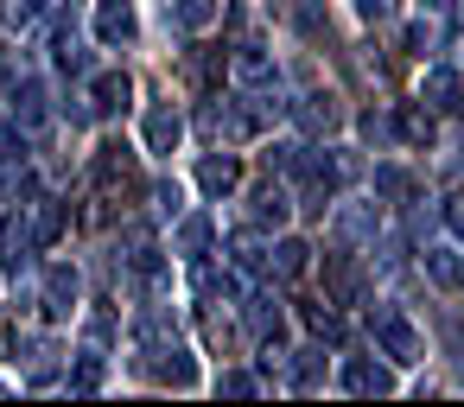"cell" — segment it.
Listing matches in <instances>:
<instances>
[{
	"label": "cell",
	"mask_w": 464,
	"mask_h": 407,
	"mask_svg": "<svg viewBox=\"0 0 464 407\" xmlns=\"http://www.w3.org/2000/svg\"><path fill=\"white\" fill-rule=\"evenodd\" d=\"M375 198H382V204H407V198H413V172H401V166H375Z\"/></svg>",
	"instance_id": "25"
},
{
	"label": "cell",
	"mask_w": 464,
	"mask_h": 407,
	"mask_svg": "<svg viewBox=\"0 0 464 407\" xmlns=\"http://www.w3.org/2000/svg\"><path fill=\"white\" fill-rule=\"evenodd\" d=\"M305 267H312V242L280 236V242L267 248V274H274V280H305Z\"/></svg>",
	"instance_id": "7"
},
{
	"label": "cell",
	"mask_w": 464,
	"mask_h": 407,
	"mask_svg": "<svg viewBox=\"0 0 464 407\" xmlns=\"http://www.w3.org/2000/svg\"><path fill=\"white\" fill-rule=\"evenodd\" d=\"M293 121H299L305 134H337V128H343V102H337V96H299V102H293Z\"/></svg>",
	"instance_id": "6"
},
{
	"label": "cell",
	"mask_w": 464,
	"mask_h": 407,
	"mask_svg": "<svg viewBox=\"0 0 464 407\" xmlns=\"http://www.w3.org/2000/svg\"><path fill=\"white\" fill-rule=\"evenodd\" d=\"M210 236H217V229H210V217H185V223H179V236H172V248H179L185 261H204Z\"/></svg>",
	"instance_id": "23"
},
{
	"label": "cell",
	"mask_w": 464,
	"mask_h": 407,
	"mask_svg": "<svg viewBox=\"0 0 464 407\" xmlns=\"http://www.w3.org/2000/svg\"><path fill=\"white\" fill-rule=\"evenodd\" d=\"M324 286H331V299H337V305H350V299L362 293V267H356L350 255H337V261L324 267Z\"/></svg>",
	"instance_id": "21"
},
{
	"label": "cell",
	"mask_w": 464,
	"mask_h": 407,
	"mask_svg": "<svg viewBox=\"0 0 464 407\" xmlns=\"http://www.w3.org/2000/svg\"><path fill=\"white\" fill-rule=\"evenodd\" d=\"M217 14H223L217 0H172V20H179L185 33H204V26H210Z\"/></svg>",
	"instance_id": "28"
},
{
	"label": "cell",
	"mask_w": 464,
	"mask_h": 407,
	"mask_svg": "<svg viewBox=\"0 0 464 407\" xmlns=\"http://www.w3.org/2000/svg\"><path fill=\"white\" fill-rule=\"evenodd\" d=\"M293 388L299 394H318L324 388V350H299L293 356Z\"/></svg>",
	"instance_id": "27"
},
{
	"label": "cell",
	"mask_w": 464,
	"mask_h": 407,
	"mask_svg": "<svg viewBox=\"0 0 464 407\" xmlns=\"http://www.w3.org/2000/svg\"><path fill=\"white\" fill-rule=\"evenodd\" d=\"M337 236H343V242L375 236V210H343V217H337Z\"/></svg>",
	"instance_id": "29"
},
{
	"label": "cell",
	"mask_w": 464,
	"mask_h": 407,
	"mask_svg": "<svg viewBox=\"0 0 464 407\" xmlns=\"http://www.w3.org/2000/svg\"><path fill=\"white\" fill-rule=\"evenodd\" d=\"M426 280H432L439 293H458V286H464V261H458L451 248H426Z\"/></svg>",
	"instance_id": "22"
},
{
	"label": "cell",
	"mask_w": 464,
	"mask_h": 407,
	"mask_svg": "<svg viewBox=\"0 0 464 407\" xmlns=\"http://www.w3.org/2000/svg\"><path fill=\"white\" fill-rule=\"evenodd\" d=\"M0 261H7V267H26L33 261V223H20V217L0 223Z\"/></svg>",
	"instance_id": "18"
},
{
	"label": "cell",
	"mask_w": 464,
	"mask_h": 407,
	"mask_svg": "<svg viewBox=\"0 0 464 407\" xmlns=\"http://www.w3.org/2000/svg\"><path fill=\"white\" fill-rule=\"evenodd\" d=\"M58 236H64V204L58 198H39L33 204V248H52Z\"/></svg>",
	"instance_id": "20"
},
{
	"label": "cell",
	"mask_w": 464,
	"mask_h": 407,
	"mask_svg": "<svg viewBox=\"0 0 464 407\" xmlns=\"http://www.w3.org/2000/svg\"><path fill=\"white\" fill-rule=\"evenodd\" d=\"M153 210L172 217V210H179V185H153Z\"/></svg>",
	"instance_id": "33"
},
{
	"label": "cell",
	"mask_w": 464,
	"mask_h": 407,
	"mask_svg": "<svg viewBox=\"0 0 464 407\" xmlns=\"http://www.w3.org/2000/svg\"><path fill=\"white\" fill-rule=\"evenodd\" d=\"M356 20H369V26H382V20H388V0H356Z\"/></svg>",
	"instance_id": "34"
},
{
	"label": "cell",
	"mask_w": 464,
	"mask_h": 407,
	"mask_svg": "<svg viewBox=\"0 0 464 407\" xmlns=\"http://www.w3.org/2000/svg\"><path fill=\"white\" fill-rule=\"evenodd\" d=\"M14 121H20V134L45 128V90L39 83H14Z\"/></svg>",
	"instance_id": "19"
},
{
	"label": "cell",
	"mask_w": 464,
	"mask_h": 407,
	"mask_svg": "<svg viewBox=\"0 0 464 407\" xmlns=\"http://www.w3.org/2000/svg\"><path fill=\"white\" fill-rule=\"evenodd\" d=\"M217 388H223V394H261V382H255V375H242V369H229Z\"/></svg>",
	"instance_id": "32"
},
{
	"label": "cell",
	"mask_w": 464,
	"mask_h": 407,
	"mask_svg": "<svg viewBox=\"0 0 464 407\" xmlns=\"http://www.w3.org/2000/svg\"><path fill=\"white\" fill-rule=\"evenodd\" d=\"M445 223H451V229L464 236V198H451V204H445Z\"/></svg>",
	"instance_id": "36"
},
{
	"label": "cell",
	"mask_w": 464,
	"mask_h": 407,
	"mask_svg": "<svg viewBox=\"0 0 464 407\" xmlns=\"http://www.w3.org/2000/svg\"><path fill=\"white\" fill-rule=\"evenodd\" d=\"M140 20H134V0H96V39L102 45H134Z\"/></svg>",
	"instance_id": "5"
},
{
	"label": "cell",
	"mask_w": 464,
	"mask_h": 407,
	"mask_svg": "<svg viewBox=\"0 0 464 407\" xmlns=\"http://www.w3.org/2000/svg\"><path fill=\"white\" fill-rule=\"evenodd\" d=\"M128 96H134V83H128L121 71H102V77L90 83V115H121Z\"/></svg>",
	"instance_id": "13"
},
{
	"label": "cell",
	"mask_w": 464,
	"mask_h": 407,
	"mask_svg": "<svg viewBox=\"0 0 464 407\" xmlns=\"http://www.w3.org/2000/svg\"><path fill=\"white\" fill-rule=\"evenodd\" d=\"M96 185H102V191H115V185L128 191V185H134V153H128L121 141H109V147L96 153Z\"/></svg>",
	"instance_id": "14"
},
{
	"label": "cell",
	"mask_w": 464,
	"mask_h": 407,
	"mask_svg": "<svg viewBox=\"0 0 464 407\" xmlns=\"http://www.w3.org/2000/svg\"><path fill=\"white\" fill-rule=\"evenodd\" d=\"M147 369H153L166 388H198V363H191V350H185L179 337H153V344H147Z\"/></svg>",
	"instance_id": "2"
},
{
	"label": "cell",
	"mask_w": 464,
	"mask_h": 407,
	"mask_svg": "<svg viewBox=\"0 0 464 407\" xmlns=\"http://www.w3.org/2000/svg\"><path fill=\"white\" fill-rule=\"evenodd\" d=\"M420 102H426L432 115H458V109H464V77H458L451 64H426V77H420Z\"/></svg>",
	"instance_id": "3"
},
{
	"label": "cell",
	"mask_w": 464,
	"mask_h": 407,
	"mask_svg": "<svg viewBox=\"0 0 464 407\" xmlns=\"http://www.w3.org/2000/svg\"><path fill=\"white\" fill-rule=\"evenodd\" d=\"M229 267H236V274H267V242H261L255 229L229 236Z\"/></svg>",
	"instance_id": "17"
},
{
	"label": "cell",
	"mask_w": 464,
	"mask_h": 407,
	"mask_svg": "<svg viewBox=\"0 0 464 407\" xmlns=\"http://www.w3.org/2000/svg\"><path fill=\"white\" fill-rule=\"evenodd\" d=\"M58 71H71V77H83V71H90V52H83V45H71V33L58 39Z\"/></svg>",
	"instance_id": "31"
},
{
	"label": "cell",
	"mask_w": 464,
	"mask_h": 407,
	"mask_svg": "<svg viewBox=\"0 0 464 407\" xmlns=\"http://www.w3.org/2000/svg\"><path fill=\"white\" fill-rule=\"evenodd\" d=\"M426 7H432V14H451V7H458V0H426Z\"/></svg>",
	"instance_id": "37"
},
{
	"label": "cell",
	"mask_w": 464,
	"mask_h": 407,
	"mask_svg": "<svg viewBox=\"0 0 464 407\" xmlns=\"http://www.w3.org/2000/svg\"><path fill=\"white\" fill-rule=\"evenodd\" d=\"M299 312H305V325H312V331H318L324 344H337V337H343V318H337V299H312V305H299Z\"/></svg>",
	"instance_id": "26"
},
{
	"label": "cell",
	"mask_w": 464,
	"mask_h": 407,
	"mask_svg": "<svg viewBox=\"0 0 464 407\" xmlns=\"http://www.w3.org/2000/svg\"><path fill=\"white\" fill-rule=\"evenodd\" d=\"M343 388H350V394H388L394 375H388V363H375V356H350V363H343Z\"/></svg>",
	"instance_id": "11"
},
{
	"label": "cell",
	"mask_w": 464,
	"mask_h": 407,
	"mask_svg": "<svg viewBox=\"0 0 464 407\" xmlns=\"http://www.w3.org/2000/svg\"><path fill=\"white\" fill-rule=\"evenodd\" d=\"M375 350L388 363H426V337L401 318V312H375Z\"/></svg>",
	"instance_id": "1"
},
{
	"label": "cell",
	"mask_w": 464,
	"mask_h": 407,
	"mask_svg": "<svg viewBox=\"0 0 464 407\" xmlns=\"http://www.w3.org/2000/svg\"><path fill=\"white\" fill-rule=\"evenodd\" d=\"M64 388H71V394H96V388H102V350H83V356L71 363Z\"/></svg>",
	"instance_id": "24"
},
{
	"label": "cell",
	"mask_w": 464,
	"mask_h": 407,
	"mask_svg": "<svg viewBox=\"0 0 464 407\" xmlns=\"http://www.w3.org/2000/svg\"><path fill=\"white\" fill-rule=\"evenodd\" d=\"M242 318H248V337H255V344H280V331H286V318H280V299H274V293H255V299L242 305Z\"/></svg>",
	"instance_id": "8"
},
{
	"label": "cell",
	"mask_w": 464,
	"mask_h": 407,
	"mask_svg": "<svg viewBox=\"0 0 464 407\" xmlns=\"http://www.w3.org/2000/svg\"><path fill=\"white\" fill-rule=\"evenodd\" d=\"M20 350V331H14V318H0V356H14Z\"/></svg>",
	"instance_id": "35"
},
{
	"label": "cell",
	"mask_w": 464,
	"mask_h": 407,
	"mask_svg": "<svg viewBox=\"0 0 464 407\" xmlns=\"http://www.w3.org/2000/svg\"><path fill=\"white\" fill-rule=\"evenodd\" d=\"M198 191L204 198H229V191H242V160L236 153H204V166H198Z\"/></svg>",
	"instance_id": "4"
},
{
	"label": "cell",
	"mask_w": 464,
	"mask_h": 407,
	"mask_svg": "<svg viewBox=\"0 0 464 407\" xmlns=\"http://www.w3.org/2000/svg\"><path fill=\"white\" fill-rule=\"evenodd\" d=\"M394 134H401L407 147H432V134H439V115H432L426 102H401V109H394Z\"/></svg>",
	"instance_id": "9"
},
{
	"label": "cell",
	"mask_w": 464,
	"mask_h": 407,
	"mask_svg": "<svg viewBox=\"0 0 464 407\" xmlns=\"http://www.w3.org/2000/svg\"><path fill=\"white\" fill-rule=\"evenodd\" d=\"M77 305V267H45V318H71Z\"/></svg>",
	"instance_id": "15"
},
{
	"label": "cell",
	"mask_w": 464,
	"mask_h": 407,
	"mask_svg": "<svg viewBox=\"0 0 464 407\" xmlns=\"http://www.w3.org/2000/svg\"><path fill=\"white\" fill-rule=\"evenodd\" d=\"M14 160H26V134H20V121H0V166H14Z\"/></svg>",
	"instance_id": "30"
},
{
	"label": "cell",
	"mask_w": 464,
	"mask_h": 407,
	"mask_svg": "<svg viewBox=\"0 0 464 407\" xmlns=\"http://www.w3.org/2000/svg\"><path fill=\"white\" fill-rule=\"evenodd\" d=\"M229 77L248 83V90H267V83H274V58H267L261 45H242V52H229Z\"/></svg>",
	"instance_id": "12"
},
{
	"label": "cell",
	"mask_w": 464,
	"mask_h": 407,
	"mask_svg": "<svg viewBox=\"0 0 464 407\" xmlns=\"http://www.w3.org/2000/svg\"><path fill=\"white\" fill-rule=\"evenodd\" d=\"M248 217H255V223H261V229H267V223H274V229H280V223H286V217H293V198H286V185H261V191H255V198H248Z\"/></svg>",
	"instance_id": "16"
},
{
	"label": "cell",
	"mask_w": 464,
	"mask_h": 407,
	"mask_svg": "<svg viewBox=\"0 0 464 407\" xmlns=\"http://www.w3.org/2000/svg\"><path fill=\"white\" fill-rule=\"evenodd\" d=\"M179 141H185L179 109H172V102H153V109H147V153H172Z\"/></svg>",
	"instance_id": "10"
}]
</instances>
